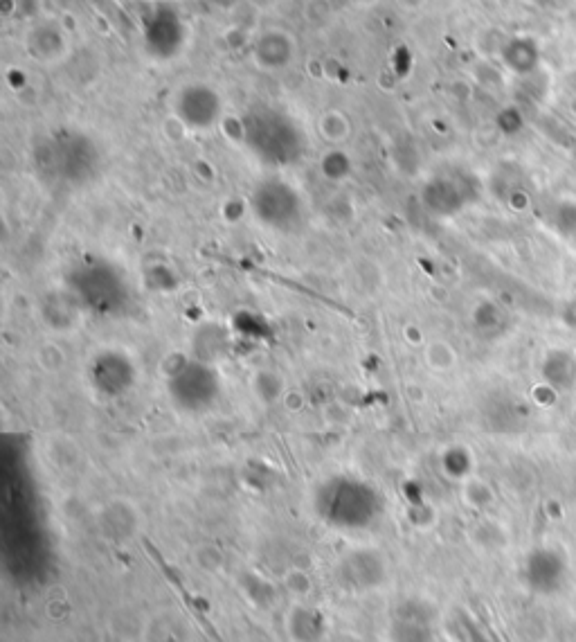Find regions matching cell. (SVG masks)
<instances>
[{"label": "cell", "instance_id": "6da1fadb", "mask_svg": "<svg viewBox=\"0 0 576 642\" xmlns=\"http://www.w3.org/2000/svg\"><path fill=\"white\" fill-rule=\"evenodd\" d=\"M311 507L318 521L336 532H365L383 514V496L369 480L351 474H331L315 485Z\"/></svg>", "mask_w": 576, "mask_h": 642}, {"label": "cell", "instance_id": "7a4b0ae2", "mask_svg": "<svg viewBox=\"0 0 576 642\" xmlns=\"http://www.w3.org/2000/svg\"><path fill=\"white\" fill-rule=\"evenodd\" d=\"M66 287L86 311V316L117 318L133 305L129 275L106 257H81L66 271Z\"/></svg>", "mask_w": 576, "mask_h": 642}, {"label": "cell", "instance_id": "3957f363", "mask_svg": "<svg viewBox=\"0 0 576 642\" xmlns=\"http://www.w3.org/2000/svg\"><path fill=\"white\" fill-rule=\"evenodd\" d=\"M221 390L223 383L216 365L198 361L194 356H180V361H174L165 372L169 404L189 417L210 413L219 404Z\"/></svg>", "mask_w": 576, "mask_h": 642}, {"label": "cell", "instance_id": "277c9868", "mask_svg": "<svg viewBox=\"0 0 576 642\" xmlns=\"http://www.w3.org/2000/svg\"><path fill=\"white\" fill-rule=\"evenodd\" d=\"M243 136H246L252 154L268 165H291L304 151L300 127L288 115L273 109L250 113V118L243 124Z\"/></svg>", "mask_w": 576, "mask_h": 642}, {"label": "cell", "instance_id": "5b68a950", "mask_svg": "<svg viewBox=\"0 0 576 642\" xmlns=\"http://www.w3.org/2000/svg\"><path fill=\"white\" fill-rule=\"evenodd\" d=\"M138 363L122 347H102L86 363V383L104 401L122 399L138 383Z\"/></svg>", "mask_w": 576, "mask_h": 642}, {"label": "cell", "instance_id": "8992f818", "mask_svg": "<svg viewBox=\"0 0 576 642\" xmlns=\"http://www.w3.org/2000/svg\"><path fill=\"white\" fill-rule=\"evenodd\" d=\"M252 214L261 226L275 233H295L304 221V203L293 185L268 178L252 192Z\"/></svg>", "mask_w": 576, "mask_h": 642}, {"label": "cell", "instance_id": "52a82bcc", "mask_svg": "<svg viewBox=\"0 0 576 642\" xmlns=\"http://www.w3.org/2000/svg\"><path fill=\"white\" fill-rule=\"evenodd\" d=\"M336 584L347 593H372L387 579V561L374 548L349 550L336 561L333 568Z\"/></svg>", "mask_w": 576, "mask_h": 642}, {"label": "cell", "instance_id": "ba28073f", "mask_svg": "<svg viewBox=\"0 0 576 642\" xmlns=\"http://www.w3.org/2000/svg\"><path fill=\"white\" fill-rule=\"evenodd\" d=\"M221 97L210 86L192 84L180 88L174 100L176 118L189 129L205 131L221 120Z\"/></svg>", "mask_w": 576, "mask_h": 642}, {"label": "cell", "instance_id": "9c48e42d", "mask_svg": "<svg viewBox=\"0 0 576 642\" xmlns=\"http://www.w3.org/2000/svg\"><path fill=\"white\" fill-rule=\"evenodd\" d=\"M392 642H435V611L423 600H405L390 618Z\"/></svg>", "mask_w": 576, "mask_h": 642}, {"label": "cell", "instance_id": "30bf717a", "mask_svg": "<svg viewBox=\"0 0 576 642\" xmlns=\"http://www.w3.org/2000/svg\"><path fill=\"white\" fill-rule=\"evenodd\" d=\"M39 316L43 320V325L50 329L54 334H70L81 325L84 320L86 311L81 309L75 296L66 289H52L45 293L39 302Z\"/></svg>", "mask_w": 576, "mask_h": 642}, {"label": "cell", "instance_id": "8fae6325", "mask_svg": "<svg viewBox=\"0 0 576 642\" xmlns=\"http://www.w3.org/2000/svg\"><path fill=\"white\" fill-rule=\"evenodd\" d=\"M284 629L291 642H322L327 636V618L313 606L295 604L286 613Z\"/></svg>", "mask_w": 576, "mask_h": 642}, {"label": "cell", "instance_id": "7c38bea8", "mask_svg": "<svg viewBox=\"0 0 576 642\" xmlns=\"http://www.w3.org/2000/svg\"><path fill=\"white\" fill-rule=\"evenodd\" d=\"M99 528L108 539L129 541L140 528V514L129 501H111L99 512Z\"/></svg>", "mask_w": 576, "mask_h": 642}, {"label": "cell", "instance_id": "4fadbf2b", "mask_svg": "<svg viewBox=\"0 0 576 642\" xmlns=\"http://www.w3.org/2000/svg\"><path fill=\"white\" fill-rule=\"evenodd\" d=\"M423 201H426V205L432 212L441 214V217H448V214H455L457 210L464 208L466 192L462 190V185L457 183V178L444 176V178H437V181H432L426 187V192H423Z\"/></svg>", "mask_w": 576, "mask_h": 642}, {"label": "cell", "instance_id": "5bb4252c", "mask_svg": "<svg viewBox=\"0 0 576 642\" xmlns=\"http://www.w3.org/2000/svg\"><path fill=\"white\" fill-rule=\"evenodd\" d=\"M230 347V338L228 332L216 323H203L201 327H196V332L192 336V356L203 363L216 365L223 361V356L228 354Z\"/></svg>", "mask_w": 576, "mask_h": 642}, {"label": "cell", "instance_id": "9a60e30c", "mask_svg": "<svg viewBox=\"0 0 576 642\" xmlns=\"http://www.w3.org/2000/svg\"><path fill=\"white\" fill-rule=\"evenodd\" d=\"M252 388H255L257 399L264 401V404H275V401L286 392V383L282 374L275 370H259L252 379Z\"/></svg>", "mask_w": 576, "mask_h": 642}, {"label": "cell", "instance_id": "2e32d148", "mask_svg": "<svg viewBox=\"0 0 576 642\" xmlns=\"http://www.w3.org/2000/svg\"><path fill=\"white\" fill-rule=\"evenodd\" d=\"M426 363L430 370H437V372L450 370L455 365V350L444 341H432L426 347Z\"/></svg>", "mask_w": 576, "mask_h": 642}, {"label": "cell", "instance_id": "e0dca14e", "mask_svg": "<svg viewBox=\"0 0 576 642\" xmlns=\"http://www.w3.org/2000/svg\"><path fill=\"white\" fill-rule=\"evenodd\" d=\"M444 471L450 478H466L468 471H471V453L462 447H453L444 453Z\"/></svg>", "mask_w": 576, "mask_h": 642}, {"label": "cell", "instance_id": "ac0fdd59", "mask_svg": "<svg viewBox=\"0 0 576 642\" xmlns=\"http://www.w3.org/2000/svg\"><path fill=\"white\" fill-rule=\"evenodd\" d=\"M34 359L45 372H50V374L61 372L63 365H66V354H63V350L57 343L41 345L39 350L34 352Z\"/></svg>", "mask_w": 576, "mask_h": 642}, {"label": "cell", "instance_id": "d6986e66", "mask_svg": "<svg viewBox=\"0 0 576 642\" xmlns=\"http://www.w3.org/2000/svg\"><path fill=\"white\" fill-rule=\"evenodd\" d=\"M320 131H322V136L324 138H329L333 142H338L347 136V120L342 118V115L338 113H329V115H324V118L320 120Z\"/></svg>", "mask_w": 576, "mask_h": 642}]
</instances>
